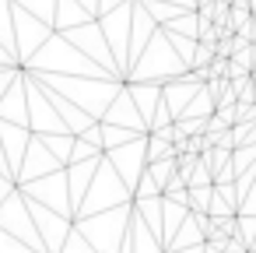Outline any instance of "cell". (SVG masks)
Segmentation results:
<instances>
[{"mask_svg":"<svg viewBox=\"0 0 256 253\" xmlns=\"http://www.w3.org/2000/svg\"><path fill=\"white\" fill-rule=\"evenodd\" d=\"M179 190H186V176H182V172H176V176L165 183V190H162V193H165V197H172V193H179Z\"/></svg>","mask_w":256,"mask_h":253,"instance_id":"1","label":"cell"}]
</instances>
